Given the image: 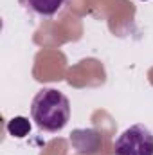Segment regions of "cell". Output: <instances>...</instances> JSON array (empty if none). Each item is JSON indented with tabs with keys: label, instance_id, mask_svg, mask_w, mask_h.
I'll use <instances>...</instances> for the list:
<instances>
[{
	"label": "cell",
	"instance_id": "obj_1",
	"mask_svg": "<svg viewBox=\"0 0 153 155\" xmlns=\"http://www.w3.org/2000/svg\"><path fill=\"white\" fill-rule=\"evenodd\" d=\"M31 117L40 130L56 134L70 121V101L56 88H41L31 103Z\"/></svg>",
	"mask_w": 153,
	"mask_h": 155
},
{
	"label": "cell",
	"instance_id": "obj_2",
	"mask_svg": "<svg viewBox=\"0 0 153 155\" xmlns=\"http://www.w3.org/2000/svg\"><path fill=\"white\" fill-rule=\"evenodd\" d=\"M114 155H153V134L144 124L126 128L114 143Z\"/></svg>",
	"mask_w": 153,
	"mask_h": 155
},
{
	"label": "cell",
	"instance_id": "obj_4",
	"mask_svg": "<svg viewBox=\"0 0 153 155\" xmlns=\"http://www.w3.org/2000/svg\"><path fill=\"white\" fill-rule=\"evenodd\" d=\"M7 132L13 135V137H25L29 132H31V124L25 117H13L9 123H7Z\"/></svg>",
	"mask_w": 153,
	"mask_h": 155
},
{
	"label": "cell",
	"instance_id": "obj_3",
	"mask_svg": "<svg viewBox=\"0 0 153 155\" xmlns=\"http://www.w3.org/2000/svg\"><path fill=\"white\" fill-rule=\"evenodd\" d=\"M20 2L29 11H33L34 15H40V16H52L65 4V0H20Z\"/></svg>",
	"mask_w": 153,
	"mask_h": 155
}]
</instances>
